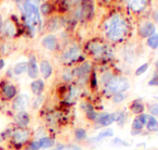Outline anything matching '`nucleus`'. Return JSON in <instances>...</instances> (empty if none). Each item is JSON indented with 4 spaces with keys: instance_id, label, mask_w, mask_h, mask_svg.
<instances>
[{
    "instance_id": "nucleus-1",
    "label": "nucleus",
    "mask_w": 158,
    "mask_h": 150,
    "mask_svg": "<svg viewBox=\"0 0 158 150\" xmlns=\"http://www.w3.org/2000/svg\"><path fill=\"white\" fill-rule=\"evenodd\" d=\"M105 38L110 42H120L129 34V24L120 13L112 14L106 19L103 25Z\"/></svg>"
},
{
    "instance_id": "nucleus-2",
    "label": "nucleus",
    "mask_w": 158,
    "mask_h": 150,
    "mask_svg": "<svg viewBox=\"0 0 158 150\" xmlns=\"http://www.w3.org/2000/svg\"><path fill=\"white\" fill-rule=\"evenodd\" d=\"M23 14H24L26 27L31 32V35H35L36 29L41 26L39 1L38 0H26L23 5Z\"/></svg>"
},
{
    "instance_id": "nucleus-3",
    "label": "nucleus",
    "mask_w": 158,
    "mask_h": 150,
    "mask_svg": "<svg viewBox=\"0 0 158 150\" xmlns=\"http://www.w3.org/2000/svg\"><path fill=\"white\" fill-rule=\"evenodd\" d=\"M34 138V130L29 127H15L12 128L11 136L8 143V147L12 150H23L24 147Z\"/></svg>"
},
{
    "instance_id": "nucleus-4",
    "label": "nucleus",
    "mask_w": 158,
    "mask_h": 150,
    "mask_svg": "<svg viewBox=\"0 0 158 150\" xmlns=\"http://www.w3.org/2000/svg\"><path fill=\"white\" fill-rule=\"evenodd\" d=\"M86 50L91 57L97 60H108L113 57V52L108 44L100 39H92L86 45Z\"/></svg>"
},
{
    "instance_id": "nucleus-5",
    "label": "nucleus",
    "mask_w": 158,
    "mask_h": 150,
    "mask_svg": "<svg viewBox=\"0 0 158 150\" xmlns=\"http://www.w3.org/2000/svg\"><path fill=\"white\" fill-rule=\"evenodd\" d=\"M130 88V82L126 76L115 74L103 86V93L105 96L112 97L116 93H125Z\"/></svg>"
},
{
    "instance_id": "nucleus-6",
    "label": "nucleus",
    "mask_w": 158,
    "mask_h": 150,
    "mask_svg": "<svg viewBox=\"0 0 158 150\" xmlns=\"http://www.w3.org/2000/svg\"><path fill=\"white\" fill-rule=\"evenodd\" d=\"M79 61L84 62V57L81 55V49L77 44H70L61 53V62L65 65H72Z\"/></svg>"
},
{
    "instance_id": "nucleus-7",
    "label": "nucleus",
    "mask_w": 158,
    "mask_h": 150,
    "mask_svg": "<svg viewBox=\"0 0 158 150\" xmlns=\"http://www.w3.org/2000/svg\"><path fill=\"white\" fill-rule=\"evenodd\" d=\"M19 95L18 87L11 83H5L0 87V98L2 101H12Z\"/></svg>"
},
{
    "instance_id": "nucleus-8",
    "label": "nucleus",
    "mask_w": 158,
    "mask_h": 150,
    "mask_svg": "<svg viewBox=\"0 0 158 150\" xmlns=\"http://www.w3.org/2000/svg\"><path fill=\"white\" fill-rule=\"evenodd\" d=\"M31 102V98L26 94H19L13 100H12L11 108L12 110L15 112H20V111H26V108L29 106Z\"/></svg>"
},
{
    "instance_id": "nucleus-9",
    "label": "nucleus",
    "mask_w": 158,
    "mask_h": 150,
    "mask_svg": "<svg viewBox=\"0 0 158 150\" xmlns=\"http://www.w3.org/2000/svg\"><path fill=\"white\" fill-rule=\"evenodd\" d=\"M12 121H13V126L15 127H29L31 117L27 111H20L14 113Z\"/></svg>"
},
{
    "instance_id": "nucleus-10",
    "label": "nucleus",
    "mask_w": 158,
    "mask_h": 150,
    "mask_svg": "<svg viewBox=\"0 0 158 150\" xmlns=\"http://www.w3.org/2000/svg\"><path fill=\"white\" fill-rule=\"evenodd\" d=\"M113 123H115V114L113 113H107V112H103V113H99L97 120L93 122L95 128H105L110 126Z\"/></svg>"
},
{
    "instance_id": "nucleus-11",
    "label": "nucleus",
    "mask_w": 158,
    "mask_h": 150,
    "mask_svg": "<svg viewBox=\"0 0 158 150\" xmlns=\"http://www.w3.org/2000/svg\"><path fill=\"white\" fill-rule=\"evenodd\" d=\"M80 109H81L82 112H84L86 119L88 120V121L92 122V123L97 120L98 115H99V112L95 110L94 106H93L89 100L82 99L81 101H80Z\"/></svg>"
},
{
    "instance_id": "nucleus-12",
    "label": "nucleus",
    "mask_w": 158,
    "mask_h": 150,
    "mask_svg": "<svg viewBox=\"0 0 158 150\" xmlns=\"http://www.w3.org/2000/svg\"><path fill=\"white\" fill-rule=\"evenodd\" d=\"M75 78H82V77H90V74L92 72V63L90 61H84L78 66L73 68Z\"/></svg>"
},
{
    "instance_id": "nucleus-13",
    "label": "nucleus",
    "mask_w": 158,
    "mask_h": 150,
    "mask_svg": "<svg viewBox=\"0 0 158 150\" xmlns=\"http://www.w3.org/2000/svg\"><path fill=\"white\" fill-rule=\"evenodd\" d=\"M156 33V25L154 22L151 21H146V22L142 23L141 25H139L138 27V35L140 38H148L149 36H152L153 34Z\"/></svg>"
},
{
    "instance_id": "nucleus-14",
    "label": "nucleus",
    "mask_w": 158,
    "mask_h": 150,
    "mask_svg": "<svg viewBox=\"0 0 158 150\" xmlns=\"http://www.w3.org/2000/svg\"><path fill=\"white\" fill-rule=\"evenodd\" d=\"M41 45L49 51H57L60 48V42L54 34H47L41 39Z\"/></svg>"
},
{
    "instance_id": "nucleus-15",
    "label": "nucleus",
    "mask_w": 158,
    "mask_h": 150,
    "mask_svg": "<svg viewBox=\"0 0 158 150\" xmlns=\"http://www.w3.org/2000/svg\"><path fill=\"white\" fill-rule=\"evenodd\" d=\"M27 74L31 80H37L39 76V66L37 63V58L36 55H29L28 61H27Z\"/></svg>"
},
{
    "instance_id": "nucleus-16",
    "label": "nucleus",
    "mask_w": 158,
    "mask_h": 150,
    "mask_svg": "<svg viewBox=\"0 0 158 150\" xmlns=\"http://www.w3.org/2000/svg\"><path fill=\"white\" fill-rule=\"evenodd\" d=\"M114 136V132H113L112 128L110 127H105L99 132V134L95 135V136L91 137V138H88L87 139L86 143L88 145H92V143H98L99 141H101L102 139H105V138H110V137H113Z\"/></svg>"
},
{
    "instance_id": "nucleus-17",
    "label": "nucleus",
    "mask_w": 158,
    "mask_h": 150,
    "mask_svg": "<svg viewBox=\"0 0 158 150\" xmlns=\"http://www.w3.org/2000/svg\"><path fill=\"white\" fill-rule=\"evenodd\" d=\"M0 31H1V34H2L6 38L15 37L16 33H18L15 24H14V23L12 22V21H10V20L6 21V22L3 23L2 27H1V29H0Z\"/></svg>"
},
{
    "instance_id": "nucleus-18",
    "label": "nucleus",
    "mask_w": 158,
    "mask_h": 150,
    "mask_svg": "<svg viewBox=\"0 0 158 150\" xmlns=\"http://www.w3.org/2000/svg\"><path fill=\"white\" fill-rule=\"evenodd\" d=\"M39 73H41L42 77L44 80H48L53 74V66L51 62L47 59H42L39 63Z\"/></svg>"
},
{
    "instance_id": "nucleus-19",
    "label": "nucleus",
    "mask_w": 158,
    "mask_h": 150,
    "mask_svg": "<svg viewBox=\"0 0 158 150\" xmlns=\"http://www.w3.org/2000/svg\"><path fill=\"white\" fill-rule=\"evenodd\" d=\"M128 109H129L130 113H132L134 115H139L146 111V106H145L142 99H135L129 104Z\"/></svg>"
},
{
    "instance_id": "nucleus-20",
    "label": "nucleus",
    "mask_w": 158,
    "mask_h": 150,
    "mask_svg": "<svg viewBox=\"0 0 158 150\" xmlns=\"http://www.w3.org/2000/svg\"><path fill=\"white\" fill-rule=\"evenodd\" d=\"M64 25V22L61 18L59 16H52L48 20L46 24V29L50 33H53V32H56L61 29Z\"/></svg>"
},
{
    "instance_id": "nucleus-21",
    "label": "nucleus",
    "mask_w": 158,
    "mask_h": 150,
    "mask_svg": "<svg viewBox=\"0 0 158 150\" xmlns=\"http://www.w3.org/2000/svg\"><path fill=\"white\" fill-rule=\"evenodd\" d=\"M44 88H46V85H44V80H41V78L34 80L31 83V90L35 96L42 95V93L44 91Z\"/></svg>"
},
{
    "instance_id": "nucleus-22",
    "label": "nucleus",
    "mask_w": 158,
    "mask_h": 150,
    "mask_svg": "<svg viewBox=\"0 0 158 150\" xmlns=\"http://www.w3.org/2000/svg\"><path fill=\"white\" fill-rule=\"evenodd\" d=\"M38 140H39V143H40V147H41V149H44V150L52 149V148L55 146V143H56L55 138L53 136H51V135H46V136L39 138Z\"/></svg>"
},
{
    "instance_id": "nucleus-23",
    "label": "nucleus",
    "mask_w": 158,
    "mask_h": 150,
    "mask_svg": "<svg viewBox=\"0 0 158 150\" xmlns=\"http://www.w3.org/2000/svg\"><path fill=\"white\" fill-rule=\"evenodd\" d=\"M88 132L84 127H76L74 130V139L77 143H86L88 139Z\"/></svg>"
},
{
    "instance_id": "nucleus-24",
    "label": "nucleus",
    "mask_w": 158,
    "mask_h": 150,
    "mask_svg": "<svg viewBox=\"0 0 158 150\" xmlns=\"http://www.w3.org/2000/svg\"><path fill=\"white\" fill-rule=\"evenodd\" d=\"M114 114H115V123L118 126H120V127L125 126V124L128 121V117H129V112L126 110H117L116 112H114Z\"/></svg>"
},
{
    "instance_id": "nucleus-25",
    "label": "nucleus",
    "mask_w": 158,
    "mask_h": 150,
    "mask_svg": "<svg viewBox=\"0 0 158 150\" xmlns=\"http://www.w3.org/2000/svg\"><path fill=\"white\" fill-rule=\"evenodd\" d=\"M51 150H81V147L78 143H56Z\"/></svg>"
},
{
    "instance_id": "nucleus-26",
    "label": "nucleus",
    "mask_w": 158,
    "mask_h": 150,
    "mask_svg": "<svg viewBox=\"0 0 158 150\" xmlns=\"http://www.w3.org/2000/svg\"><path fill=\"white\" fill-rule=\"evenodd\" d=\"M143 130H144V125H143L142 122H141L140 120H139V117L135 115V117H134L131 123V134L140 135V134H142Z\"/></svg>"
},
{
    "instance_id": "nucleus-27",
    "label": "nucleus",
    "mask_w": 158,
    "mask_h": 150,
    "mask_svg": "<svg viewBox=\"0 0 158 150\" xmlns=\"http://www.w3.org/2000/svg\"><path fill=\"white\" fill-rule=\"evenodd\" d=\"M147 3V0H130L129 7L134 12H141L145 8Z\"/></svg>"
},
{
    "instance_id": "nucleus-28",
    "label": "nucleus",
    "mask_w": 158,
    "mask_h": 150,
    "mask_svg": "<svg viewBox=\"0 0 158 150\" xmlns=\"http://www.w3.org/2000/svg\"><path fill=\"white\" fill-rule=\"evenodd\" d=\"M147 132L148 133H157L158 132V120L148 114V119H147V123L145 125Z\"/></svg>"
},
{
    "instance_id": "nucleus-29",
    "label": "nucleus",
    "mask_w": 158,
    "mask_h": 150,
    "mask_svg": "<svg viewBox=\"0 0 158 150\" xmlns=\"http://www.w3.org/2000/svg\"><path fill=\"white\" fill-rule=\"evenodd\" d=\"M13 73L14 75H22L25 72H27V61H21L16 63L13 66Z\"/></svg>"
},
{
    "instance_id": "nucleus-30",
    "label": "nucleus",
    "mask_w": 158,
    "mask_h": 150,
    "mask_svg": "<svg viewBox=\"0 0 158 150\" xmlns=\"http://www.w3.org/2000/svg\"><path fill=\"white\" fill-rule=\"evenodd\" d=\"M62 80L65 83H70L75 80L73 68H64L63 72H62Z\"/></svg>"
},
{
    "instance_id": "nucleus-31",
    "label": "nucleus",
    "mask_w": 158,
    "mask_h": 150,
    "mask_svg": "<svg viewBox=\"0 0 158 150\" xmlns=\"http://www.w3.org/2000/svg\"><path fill=\"white\" fill-rule=\"evenodd\" d=\"M146 45H147V47H149L151 49L156 50V49L158 48V34L155 33L152 36H149L146 40Z\"/></svg>"
},
{
    "instance_id": "nucleus-32",
    "label": "nucleus",
    "mask_w": 158,
    "mask_h": 150,
    "mask_svg": "<svg viewBox=\"0 0 158 150\" xmlns=\"http://www.w3.org/2000/svg\"><path fill=\"white\" fill-rule=\"evenodd\" d=\"M44 95H40V96H36L34 98L33 102H31V109L33 110H39L41 108V106L44 104Z\"/></svg>"
},
{
    "instance_id": "nucleus-33",
    "label": "nucleus",
    "mask_w": 158,
    "mask_h": 150,
    "mask_svg": "<svg viewBox=\"0 0 158 150\" xmlns=\"http://www.w3.org/2000/svg\"><path fill=\"white\" fill-rule=\"evenodd\" d=\"M23 150H41L39 140H38V139L33 138L26 146H25Z\"/></svg>"
},
{
    "instance_id": "nucleus-34",
    "label": "nucleus",
    "mask_w": 158,
    "mask_h": 150,
    "mask_svg": "<svg viewBox=\"0 0 158 150\" xmlns=\"http://www.w3.org/2000/svg\"><path fill=\"white\" fill-rule=\"evenodd\" d=\"M12 128H13V126L9 128H6L5 130H1V132H0V143H6V141L9 140L10 136H11V133H12Z\"/></svg>"
},
{
    "instance_id": "nucleus-35",
    "label": "nucleus",
    "mask_w": 158,
    "mask_h": 150,
    "mask_svg": "<svg viewBox=\"0 0 158 150\" xmlns=\"http://www.w3.org/2000/svg\"><path fill=\"white\" fill-rule=\"evenodd\" d=\"M126 98H127V96H126L125 93H116L110 97V99H112V101L114 104H123L126 100Z\"/></svg>"
},
{
    "instance_id": "nucleus-36",
    "label": "nucleus",
    "mask_w": 158,
    "mask_h": 150,
    "mask_svg": "<svg viewBox=\"0 0 158 150\" xmlns=\"http://www.w3.org/2000/svg\"><path fill=\"white\" fill-rule=\"evenodd\" d=\"M89 84H90V86L92 89L98 88V86H99V80H98L97 73H95L94 71H92L91 74H90V77H89Z\"/></svg>"
},
{
    "instance_id": "nucleus-37",
    "label": "nucleus",
    "mask_w": 158,
    "mask_h": 150,
    "mask_svg": "<svg viewBox=\"0 0 158 150\" xmlns=\"http://www.w3.org/2000/svg\"><path fill=\"white\" fill-rule=\"evenodd\" d=\"M39 11L41 12L42 15L47 16V15H49V14L51 13V11H52V6H51L50 3H48V2H44V3H42V5L40 6Z\"/></svg>"
},
{
    "instance_id": "nucleus-38",
    "label": "nucleus",
    "mask_w": 158,
    "mask_h": 150,
    "mask_svg": "<svg viewBox=\"0 0 158 150\" xmlns=\"http://www.w3.org/2000/svg\"><path fill=\"white\" fill-rule=\"evenodd\" d=\"M148 68H149V63H148V62H145V63L141 64V65L136 68L134 74H135V76H141V75L144 74V73L148 70Z\"/></svg>"
},
{
    "instance_id": "nucleus-39",
    "label": "nucleus",
    "mask_w": 158,
    "mask_h": 150,
    "mask_svg": "<svg viewBox=\"0 0 158 150\" xmlns=\"http://www.w3.org/2000/svg\"><path fill=\"white\" fill-rule=\"evenodd\" d=\"M148 114L158 120V104H153L148 107Z\"/></svg>"
},
{
    "instance_id": "nucleus-40",
    "label": "nucleus",
    "mask_w": 158,
    "mask_h": 150,
    "mask_svg": "<svg viewBox=\"0 0 158 150\" xmlns=\"http://www.w3.org/2000/svg\"><path fill=\"white\" fill-rule=\"evenodd\" d=\"M147 85L152 87H158V73L157 72H155V74L153 75V77L148 81Z\"/></svg>"
},
{
    "instance_id": "nucleus-41",
    "label": "nucleus",
    "mask_w": 158,
    "mask_h": 150,
    "mask_svg": "<svg viewBox=\"0 0 158 150\" xmlns=\"http://www.w3.org/2000/svg\"><path fill=\"white\" fill-rule=\"evenodd\" d=\"M113 145H123V146H129V143H126L125 141H123L120 138H115L113 140Z\"/></svg>"
},
{
    "instance_id": "nucleus-42",
    "label": "nucleus",
    "mask_w": 158,
    "mask_h": 150,
    "mask_svg": "<svg viewBox=\"0 0 158 150\" xmlns=\"http://www.w3.org/2000/svg\"><path fill=\"white\" fill-rule=\"evenodd\" d=\"M5 65H6L5 60H3V59H0V71H1L3 68H5Z\"/></svg>"
},
{
    "instance_id": "nucleus-43",
    "label": "nucleus",
    "mask_w": 158,
    "mask_h": 150,
    "mask_svg": "<svg viewBox=\"0 0 158 150\" xmlns=\"http://www.w3.org/2000/svg\"><path fill=\"white\" fill-rule=\"evenodd\" d=\"M3 107V101L1 100V98H0V111H1V109H2Z\"/></svg>"
},
{
    "instance_id": "nucleus-44",
    "label": "nucleus",
    "mask_w": 158,
    "mask_h": 150,
    "mask_svg": "<svg viewBox=\"0 0 158 150\" xmlns=\"http://www.w3.org/2000/svg\"><path fill=\"white\" fill-rule=\"evenodd\" d=\"M155 68H156V72L158 73V59H157V61H156V63H155Z\"/></svg>"
},
{
    "instance_id": "nucleus-45",
    "label": "nucleus",
    "mask_w": 158,
    "mask_h": 150,
    "mask_svg": "<svg viewBox=\"0 0 158 150\" xmlns=\"http://www.w3.org/2000/svg\"><path fill=\"white\" fill-rule=\"evenodd\" d=\"M155 21L156 22H158V11H157V13L155 14Z\"/></svg>"
},
{
    "instance_id": "nucleus-46",
    "label": "nucleus",
    "mask_w": 158,
    "mask_h": 150,
    "mask_svg": "<svg viewBox=\"0 0 158 150\" xmlns=\"http://www.w3.org/2000/svg\"><path fill=\"white\" fill-rule=\"evenodd\" d=\"M13 1H15V2H21L22 0H13Z\"/></svg>"
},
{
    "instance_id": "nucleus-47",
    "label": "nucleus",
    "mask_w": 158,
    "mask_h": 150,
    "mask_svg": "<svg viewBox=\"0 0 158 150\" xmlns=\"http://www.w3.org/2000/svg\"><path fill=\"white\" fill-rule=\"evenodd\" d=\"M41 150H44V149H41Z\"/></svg>"
}]
</instances>
